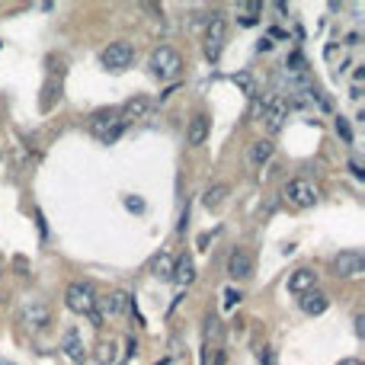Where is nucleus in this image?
<instances>
[{"label": "nucleus", "mask_w": 365, "mask_h": 365, "mask_svg": "<svg viewBox=\"0 0 365 365\" xmlns=\"http://www.w3.org/2000/svg\"><path fill=\"white\" fill-rule=\"evenodd\" d=\"M282 199L295 208H311L317 202V186L307 183V179H288L285 189H282Z\"/></svg>", "instance_id": "obj_4"}, {"label": "nucleus", "mask_w": 365, "mask_h": 365, "mask_svg": "<svg viewBox=\"0 0 365 365\" xmlns=\"http://www.w3.org/2000/svg\"><path fill=\"white\" fill-rule=\"evenodd\" d=\"M256 359H260V365H279L275 349H269V346H260V349H256Z\"/></svg>", "instance_id": "obj_24"}, {"label": "nucleus", "mask_w": 365, "mask_h": 365, "mask_svg": "<svg viewBox=\"0 0 365 365\" xmlns=\"http://www.w3.org/2000/svg\"><path fill=\"white\" fill-rule=\"evenodd\" d=\"M234 83H237V87H240L247 96H256V83H253V77H250V74H243V70H240V74H234Z\"/></svg>", "instance_id": "obj_23"}, {"label": "nucleus", "mask_w": 365, "mask_h": 365, "mask_svg": "<svg viewBox=\"0 0 365 365\" xmlns=\"http://www.w3.org/2000/svg\"><path fill=\"white\" fill-rule=\"evenodd\" d=\"M19 320H23L29 330H45V327L51 324V311L42 301H26V305L19 307Z\"/></svg>", "instance_id": "obj_8"}, {"label": "nucleus", "mask_w": 365, "mask_h": 365, "mask_svg": "<svg viewBox=\"0 0 365 365\" xmlns=\"http://www.w3.org/2000/svg\"><path fill=\"white\" fill-rule=\"evenodd\" d=\"M64 305H68V311L80 314V317H90V314L96 311L93 285H87V282H70V285L64 288Z\"/></svg>", "instance_id": "obj_2"}, {"label": "nucleus", "mask_w": 365, "mask_h": 365, "mask_svg": "<svg viewBox=\"0 0 365 365\" xmlns=\"http://www.w3.org/2000/svg\"><path fill=\"white\" fill-rule=\"evenodd\" d=\"M311 288H317V273H314V269L301 266L288 275V292L292 295H305V292H311Z\"/></svg>", "instance_id": "obj_14"}, {"label": "nucleus", "mask_w": 365, "mask_h": 365, "mask_svg": "<svg viewBox=\"0 0 365 365\" xmlns=\"http://www.w3.org/2000/svg\"><path fill=\"white\" fill-rule=\"evenodd\" d=\"M356 333H359V337H365V317H362V314L356 317Z\"/></svg>", "instance_id": "obj_31"}, {"label": "nucleus", "mask_w": 365, "mask_h": 365, "mask_svg": "<svg viewBox=\"0 0 365 365\" xmlns=\"http://www.w3.org/2000/svg\"><path fill=\"white\" fill-rule=\"evenodd\" d=\"M61 349H64V356L70 359V362H77V365H83L87 362V349H83V339H80V330H64V337H61Z\"/></svg>", "instance_id": "obj_12"}, {"label": "nucleus", "mask_w": 365, "mask_h": 365, "mask_svg": "<svg viewBox=\"0 0 365 365\" xmlns=\"http://www.w3.org/2000/svg\"><path fill=\"white\" fill-rule=\"evenodd\" d=\"M147 68H151V74L157 77V80H176L179 70H183V58H179L176 48H170V45H160V48L151 51V61H147Z\"/></svg>", "instance_id": "obj_1"}, {"label": "nucleus", "mask_w": 365, "mask_h": 365, "mask_svg": "<svg viewBox=\"0 0 365 365\" xmlns=\"http://www.w3.org/2000/svg\"><path fill=\"white\" fill-rule=\"evenodd\" d=\"M224 273H228L234 282L250 279V275H253V253H250V250H243V247H234V250H231V256H228Z\"/></svg>", "instance_id": "obj_7"}, {"label": "nucleus", "mask_w": 365, "mask_h": 365, "mask_svg": "<svg viewBox=\"0 0 365 365\" xmlns=\"http://www.w3.org/2000/svg\"><path fill=\"white\" fill-rule=\"evenodd\" d=\"M330 273L337 279H356V275L365 273V253L362 250H343V253L333 256Z\"/></svg>", "instance_id": "obj_3"}, {"label": "nucleus", "mask_w": 365, "mask_h": 365, "mask_svg": "<svg viewBox=\"0 0 365 365\" xmlns=\"http://www.w3.org/2000/svg\"><path fill=\"white\" fill-rule=\"evenodd\" d=\"M208 132H211L208 115H205V112L192 115V119H189V128H186V144H189V147L205 144V141H208Z\"/></svg>", "instance_id": "obj_11"}, {"label": "nucleus", "mask_w": 365, "mask_h": 365, "mask_svg": "<svg viewBox=\"0 0 365 365\" xmlns=\"http://www.w3.org/2000/svg\"><path fill=\"white\" fill-rule=\"evenodd\" d=\"M0 365H10V362H0Z\"/></svg>", "instance_id": "obj_37"}, {"label": "nucleus", "mask_w": 365, "mask_h": 365, "mask_svg": "<svg viewBox=\"0 0 365 365\" xmlns=\"http://www.w3.org/2000/svg\"><path fill=\"white\" fill-rule=\"evenodd\" d=\"M224 42H228V23L215 13L208 29H205V58H208V61H218L224 51Z\"/></svg>", "instance_id": "obj_6"}, {"label": "nucleus", "mask_w": 365, "mask_h": 365, "mask_svg": "<svg viewBox=\"0 0 365 365\" xmlns=\"http://www.w3.org/2000/svg\"><path fill=\"white\" fill-rule=\"evenodd\" d=\"M337 134L346 141V144H352V128H349V122H346L343 115H339V119H337Z\"/></svg>", "instance_id": "obj_25"}, {"label": "nucleus", "mask_w": 365, "mask_h": 365, "mask_svg": "<svg viewBox=\"0 0 365 365\" xmlns=\"http://www.w3.org/2000/svg\"><path fill=\"white\" fill-rule=\"evenodd\" d=\"M237 301H240V292H237V288H228V292H224V307H234Z\"/></svg>", "instance_id": "obj_27"}, {"label": "nucleus", "mask_w": 365, "mask_h": 365, "mask_svg": "<svg viewBox=\"0 0 365 365\" xmlns=\"http://www.w3.org/2000/svg\"><path fill=\"white\" fill-rule=\"evenodd\" d=\"M170 282H176V285H183V288L196 282V263H192L189 253H183L179 260H173V279Z\"/></svg>", "instance_id": "obj_16"}, {"label": "nucleus", "mask_w": 365, "mask_h": 365, "mask_svg": "<svg viewBox=\"0 0 365 365\" xmlns=\"http://www.w3.org/2000/svg\"><path fill=\"white\" fill-rule=\"evenodd\" d=\"M115 122H119V109H100V112H93V119H90V132H93L96 138H106L115 128Z\"/></svg>", "instance_id": "obj_15"}, {"label": "nucleus", "mask_w": 365, "mask_h": 365, "mask_svg": "<svg viewBox=\"0 0 365 365\" xmlns=\"http://www.w3.org/2000/svg\"><path fill=\"white\" fill-rule=\"evenodd\" d=\"M273 154H275V144L269 138H260V141H253V144L247 147V164L253 166V170H263V166L273 160Z\"/></svg>", "instance_id": "obj_10"}, {"label": "nucleus", "mask_w": 365, "mask_h": 365, "mask_svg": "<svg viewBox=\"0 0 365 365\" xmlns=\"http://www.w3.org/2000/svg\"><path fill=\"white\" fill-rule=\"evenodd\" d=\"M349 170H352V176H356V179H365V170L356 164V160H349Z\"/></svg>", "instance_id": "obj_30"}, {"label": "nucleus", "mask_w": 365, "mask_h": 365, "mask_svg": "<svg viewBox=\"0 0 365 365\" xmlns=\"http://www.w3.org/2000/svg\"><path fill=\"white\" fill-rule=\"evenodd\" d=\"M228 192H231V186H228V183H215V186H208V189H205V196H202V205H205L208 211L221 208V202L228 199Z\"/></svg>", "instance_id": "obj_19"}, {"label": "nucleus", "mask_w": 365, "mask_h": 365, "mask_svg": "<svg viewBox=\"0 0 365 365\" xmlns=\"http://www.w3.org/2000/svg\"><path fill=\"white\" fill-rule=\"evenodd\" d=\"M147 112H151V102H147L144 96H132V100H128L125 106L119 109V119L128 125V122H132V119H144Z\"/></svg>", "instance_id": "obj_18"}, {"label": "nucleus", "mask_w": 365, "mask_h": 365, "mask_svg": "<svg viewBox=\"0 0 365 365\" xmlns=\"http://www.w3.org/2000/svg\"><path fill=\"white\" fill-rule=\"evenodd\" d=\"M337 365H362V359H339Z\"/></svg>", "instance_id": "obj_34"}, {"label": "nucleus", "mask_w": 365, "mask_h": 365, "mask_svg": "<svg viewBox=\"0 0 365 365\" xmlns=\"http://www.w3.org/2000/svg\"><path fill=\"white\" fill-rule=\"evenodd\" d=\"M273 48V42H269V38H260V45H256V51H269Z\"/></svg>", "instance_id": "obj_33"}, {"label": "nucleus", "mask_w": 365, "mask_h": 365, "mask_svg": "<svg viewBox=\"0 0 365 365\" xmlns=\"http://www.w3.org/2000/svg\"><path fill=\"white\" fill-rule=\"evenodd\" d=\"M285 119H288V102L282 100V96H273V100L266 102V109H263V125H266V132L279 134Z\"/></svg>", "instance_id": "obj_9"}, {"label": "nucleus", "mask_w": 365, "mask_h": 365, "mask_svg": "<svg viewBox=\"0 0 365 365\" xmlns=\"http://www.w3.org/2000/svg\"><path fill=\"white\" fill-rule=\"evenodd\" d=\"M240 26H256V16H250V13H243V16H240Z\"/></svg>", "instance_id": "obj_32"}, {"label": "nucleus", "mask_w": 365, "mask_h": 365, "mask_svg": "<svg viewBox=\"0 0 365 365\" xmlns=\"http://www.w3.org/2000/svg\"><path fill=\"white\" fill-rule=\"evenodd\" d=\"M100 61H102V68L115 70V74H119V70H128V68H132V61H134L132 42H112L109 48H102Z\"/></svg>", "instance_id": "obj_5"}, {"label": "nucleus", "mask_w": 365, "mask_h": 365, "mask_svg": "<svg viewBox=\"0 0 365 365\" xmlns=\"http://www.w3.org/2000/svg\"><path fill=\"white\" fill-rule=\"evenodd\" d=\"M125 208L128 211H144V202H141V199H134V196H125Z\"/></svg>", "instance_id": "obj_28"}, {"label": "nucleus", "mask_w": 365, "mask_h": 365, "mask_svg": "<svg viewBox=\"0 0 365 365\" xmlns=\"http://www.w3.org/2000/svg\"><path fill=\"white\" fill-rule=\"evenodd\" d=\"M0 275H4V256H0Z\"/></svg>", "instance_id": "obj_36"}, {"label": "nucleus", "mask_w": 365, "mask_h": 365, "mask_svg": "<svg viewBox=\"0 0 365 365\" xmlns=\"http://www.w3.org/2000/svg\"><path fill=\"white\" fill-rule=\"evenodd\" d=\"M58 96H61V80H48V87H45V96H42V109H45V112H48V109L51 106H55V100H58Z\"/></svg>", "instance_id": "obj_22"}, {"label": "nucleus", "mask_w": 365, "mask_h": 365, "mask_svg": "<svg viewBox=\"0 0 365 365\" xmlns=\"http://www.w3.org/2000/svg\"><path fill=\"white\" fill-rule=\"evenodd\" d=\"M157 365H170V359H160V362Z\"/></svg>", "instance_id": "obj_35"}, {"label": "nucleus", "mask_w": 365, "mask_h": 365, "mask_svg": "<svg viewBox=\"0 0 365 365\" xmlns=\"http://www.w3.org/2000/svg\"><path fill=\"white\" fill-rule=\"evenodd\" d=\"M288 64H292L288 70H295V74H305V58H301V55H292V58H288Z\"/></svg>", "instance_id": "obj_26"}, {"label": "nucleus", "mask_w": 365, "mask_h": 365, "mask_svg": "<svg viewBox=\"0 0 365 365\" xmlns=\"http://www.w3.org/2000/svg\"><path fill=\"white\" fill-rule=\"evenodd\" d=\"M263 109H266V102H260L253 96V106H250V119H256V115H263Z\"/></svg>", "instance_id": "obj_29"}, {"label": "nucleus", "mask_w": 365, "mask_h": 365, "mask_svg": "<svg viewBox=\"0 0 365 365\" xmlns=\"http://www.w3.org/2000/svg\"><path fill=\"white\" fill-rule=\"evenodd\" d=\"M151 275H154V279H160V282H170V279H173V256H170V253L154 256Z\"/></svg>", "instance_id": "obj_20"}, {"label": "nucleus", "mask_w": 365, "mask_h": 365, "mask_svg": "<svg viewBox=\"0 0 365 365\" xmlns=\"http://www.w3.org/2000/svg\"><path fill=\"white\" fill-rule=\"evenodd\" d=\"M96 305H102L100 314H125V311H132V295L112 292V295H106V298H96Z\"/></svg>", "instance_id": "obj_17"}, {"label": "nucleus", "mask_w": 365, "mask_h": 365, "mask_svg": "<svg viewBox=\"0 0 365 365\" xmlns=\"http://www.w3.org/2000/svg\"><path fill=\"white\" fill-rule=\"evenodd\" d=\"M298 305H301V311H305L307 317H317V314H324L327 307H330V298H327L320 288H311V292L298 295Z\"/></svg>", "instance_id": "obj_13"}, {"label": "nucleus", "mask_w": 365, "mask_h": 365, "mask_svg": "<svg viewBox=\"0 0 365 365\" xmlns=\"http://www.w3.org/2000/svg\"><path fill=\"white\" fill-rule=\"evenodd\" d=\"M122 356L115 352V343L109 339V343H100L96 346V365H119Z\"/></svg>", "instance_id": "obj_21"}]
</instances>
